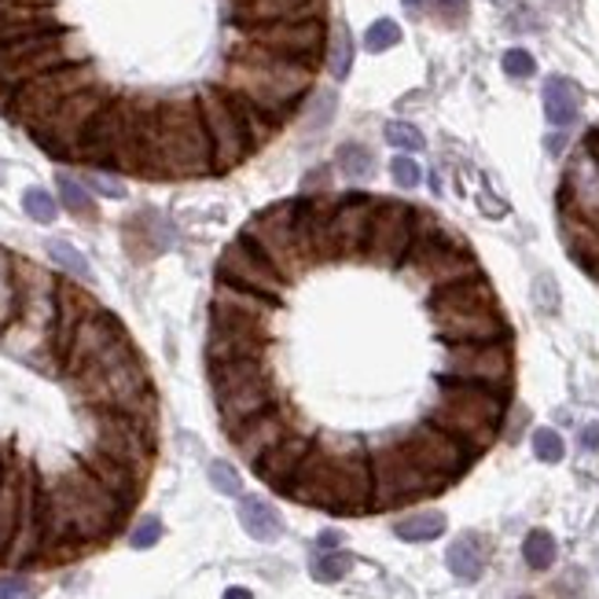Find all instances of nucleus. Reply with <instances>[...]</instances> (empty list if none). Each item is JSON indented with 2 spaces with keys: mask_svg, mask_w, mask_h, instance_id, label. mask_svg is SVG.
Here are the masks:
<instances>
[{
  "mask_svg": "<svg viewBox=\"0 0 599 599\" xmlns=\"http://www.w3.org/2000/svg\"><path fill=\"white\" fill-rule=\"evenodd\" d=\"M129 511L85 464H70L52 482H45V552L67 555L81 544L104 541L118 530Z\"/></svg>",
  "mask_w": 599,
  "mask_h": 599,
  "instance_id": "f257e3e1",
  "label": "nucleus"
},
{
  "mask_svg": "<svg viewBox=\"0 0 599 599\" xmlns=\"http://www.w3.org/2000/svg\"><path fill=\"white\" fill-rule=\"evenodd\" d=\"M283 493L298 504L339 511V515L372 511V449H364L353 438L313 442L309 456L302 460Z\"/></svg>",
  "mask_w": 599,
  "mask_h": 599,
  "instance_id": "f03ea898",
  "label": "nucleus"
},
{
  "mask_svg": "<svg viewBox=\"0 0 599 599\" xmlns=\"http://www.w3.org/2000/svg\"><path fill=\"white\" fill-rule=\"evenodd\" d=\"M313 74L317 70L302 67V63L294 59H283L276 52L239 37V45L232 48V56H228V70L221 85L239 96H247L258 111H265L272 122L283 126L313 92Z\"/></svg>",
  "mask_w": 599,
  "mask_h": 599,
  "instance_id": "7ed1b4c3",
  "label": "nucleus"
},
{
  "mask_svg": "<svg viewBox=\"0 0 599 599\" xmlns=\"http://www.w3.org/2000/svg\"><path fill=\"white\" fill-rule=\"evenodd\" d=\"M70 383L89 409H115L155 423V390H151L148 368L137 357L129 335H122L100 357H92L89 364L78 368L70 375Z\"/></svg>",
  "mask_w": 599,
  "mask_h": 599,
  "instance_id": "20e7f679",
  "label": "nucleus"
},
{
  "mask_svg": "<svg viewBox=\"0 0 599 599\" xmlns=\"http://www.w3.org/2000/svg\"><path fill=\"white\" fill-rule=\"evenodd\" d=\"M504 412H508V390L442 375L438 401L431 405L427 420L434 423V427L449 431L453 438H460L467 449L478 456L497 442Z\"/></svg>",
  "mask_w": 599,
  "mask_h": 599,
  "instance_id": "39448f33",
  "label": "nucleus"
},
{
  "mask_svg": "<svg viewBox=\"0 0 599 599\" xmlns=\"http://www.w3.org/2000/svg\"><path fill=\"white\" fill-rule=\"evenodd\" d=\"M210 383H214L217 412H221V423H225L228 434L243 427L247 420L261 416L265 409L280 405L265 357L217 361V364H210Z\"/></svg>",
  "mask_w": 599,
  "mask_h": 599,
  "instance_id": "423d86ee",
  "label": "nucleus"
},
{
  "mask_svg": "<svg viewBox=\"0 0 599 599\" xmlns=\"http://www.w3.org/2000/svg\"><path fill=\"white\" fill-rule=\"evenodd\" d=\"M449 486L445 478L423 471L412 460L401 442H386L372 449V508L390 511L397 504H412V500L434 497Z\"/></svg>",
  "mask_w": 599,
  "mask_h": 599,
  "instance_id": "0eeeda50",
  "label": "nucleus"
},
{
  "mask_svg": "<svg viewBox=\"0 0 599 599\" xmlns=\"http://www.w3.org/2000/svg\"><path fill=\"white\" fill-rule=\"evenodd\" d=\"M89 85H96L89 63H67V67H56L34 81L19 85V89L0 104V111L8 118H15L23 129H37L63 100H67V96L89 89Z\"/></svg>",
  "mask_w": 599,
  "mask_h": 599,
  "instance_id": "6e6552de",
  "label": "nucleus"
},
{
  "mask_svg": "<svg viewBox=\"0 0 599 599\" xmlns=\"http://www.w3.org/2000/svg\"><path fill=\"white\" fill-rule=\"evenodd\" d=\"M195 100H199L206 137H210V148H214V173L236 170L239 162H247L254 155L258 144H254V137H250L243 115L236 111L232 92H228L225 85H206Z\"/></svg>",
  "mask_w": 599,
  "mask_h": 599,
  "instance_id": "1a4fd4ad",
  "label": "nucleus"
},
{
  "mask_svg": "<svg viewBox=\"0 0 599 599\" xmlns=\"http://www.w3.org/2000/svg\"><path fill=\"white\" fill-rule=\"evenodd\" d=\"M89 420H92V449H100L111 460L133 467L140 478H148L151 456H155V423L115 409H89Z\"/></svg>",
  "mask_w": 599,
  "mask_h": 599,
  "instance_id": "9d476101",
  "label": "nucleus"
},
{
  "mask_svg": "<svg viewBox=\"0 0 599 599\" xmlns=\"http://www.w3.org/2000/svg\"><path fill=\"white\" fill-rule=\"evenodd\" d=\"M247 41L276 52L283 59H294L302 67L317 70L320 63H328V30L324 19H280V23H258L243 30Z\"/></svg>",
  "mask_w": 599,
  "mask_h": 599,
  "instance_id": "9b49d317",
  "label": "nucleus"
},
{
  "mask_svg": "<svg viewBox=\"0 0 599 599\" xmlns=\"http://www.w3.org/2000/svg\"><path fill=\"white\" fill-rule=\"evenodd\" d=\"M217 283H228V287H243V291H258L265 298H283L287 291V276L272 265V261L261 254V247L254 243V236L239 232L232 243H228L225 258L217 261Z\"/></svg>",
  "mask_w": 599,
  "mask_h": 599,
  "instance_id": "f8f14e48",
  "label": "nucleus"
},
{
  "mask_svg": "<svg viewBox=\"0 0 599 599\" xmlns=\"http://www.w3.org/2000/svg\"><path fill=\"white\" fill-rule=\"evenodd\" d=\"M442 375L508 390V383H511V346H508V339L445 346V372Z\"/></svg>",
  "mask_w": 599,
  "mask_h": 599,
  "instance_id": "ddd939ff",
  "label": "nucleus"
},
{
  "mask_svg": "<svg viewBox=\"0 0 599 599\" xmlns=\"http://www.w3.org/2000/svg\"><path fill=\"white\" fill-rule=\"evenodd\" d=\"M247 232L254 236L261 254H265L287 280L298 276L302 269H309V261L302 258V250H298V236H294V206L291 203L261 210L254 221L247 225Z\"/></svg>",
  "mask_w": 599,
  "mask_h": 599,
  "instance_id": "4468645a",
  "label": "nucleus"
},
{
  "mask_svg": "<svg viewBox=\"0 0 599 599\" xmlns=\"http://www.w3.org/2000/svg\"><path fill=\"white\" fill-rule=\"evenodd\" d=\"M412 232H416V206L397 203V199H375L372 214V232H368L364 254L375 265H401L412 247Z\"/></svg>",
  "mask_w": 599,
  "mask_h": 599,
  "instance_id": "2eb2a0df",
  "label": "nucleus"
},
{
  "mask_svg": "<svg viewBox=\"0 0 599 599\" xmlns=\"http://www.w3.org/2000/svg\"><path fill=\"white\" fill-rule=\"evenodd\" d=\"M401 445H405V453L423 467V471L438 475L445 482L460 478L467 471V464L475 460V453L467 449L460 438H453L449 431L434 427L431 420L420 423V427H412L405 438H401Z\"/></svg>",
  "mask_w": 599,
  "mask_h": 599,
  "instance_id": "dca6fc26",
  "label": "nucleus"
},
{
  "mask_svg": "<svg viewBox=\"0 0 599 599\" xmlns=\"http://www.w3.org/2000/svg\"><path fill=\"white\" fill-rule=\"evenodd\" d=\"M434 331L442 335L445 346L456 342H497L508 339V320L500 317L497 302L467 309H434Z\"/></svg>",
  "mask_w": 599,
  "mask_h": 599,
  "instance_id": "f3484780",
  "label": "nucleus"
},
{
  "mask_svg": "<svg viewBox=\"0 0 599 599\" xmlns=\"http://www.w3.org/2000/svg\"><path fill=\"white\" fill-rule=\"evenodd\" d=\"M372 214H375V199L364 192H350L335 203V214H331V247L339 258H357L364 254V243H368V232H372Z\"/></svg>",
  "mask_w": 599,
  "mask_h": 599,
  "instance_id": "a211bd4d",
  "label": "nucleus"
},
{
  "mask_svg": "<svg viewBox=\"0 0 599 599\" xmlns=\"http://www.w3.org/2000/svg\"><path fill=\"white\" fill-rule=\"evenodd\" d=\"M122 335H126V328L118 324V317H111V313L100 309V306H92L78 320V328H74V339H70V350H67V361H63V372L74 375L78 368L89 364L92 357H100L107 346L122 339Z\"/></svg>",
  "mask_w": 599,
  "mask_h": 599,
  "instance_id": "6ab92c4d",
  "label": "nucleus"
},
{
  "mask_svg": "<svg viewBox=\"0 0 599 599\" xmlns=\"http://www.w3.org/2000/svg\"><path fill=\"white\" fill-rule=\"evenodd\" d=\"M559 210H574L599 225V162L592 151L581 148L566 166L563 188H559Z\"/></svg>",
  "mask_w": 599,
  "mask_h": 599,
  "instance_id": "aec40b11",
  "label": "nucleus"
},
{
  "mask_svg": "<svg viewBox=\"0 0 599 599\" xmlns=\"http://www.w3.org/2000/svg\"><path fill=\"white\" fill-rule=\"evenodd\" d=\"M324 8L328 0H239L232 4V26L250 30L280 19H324Z\"/></svg>",
  "mask_w": 599,
  "mask_h": 599,
  "instance_id": "412c9836",
  "label": "nucleus"
},
{
  "mask_svg": "<svg viewBox=\"0 0 599 599\" xmlns=\"http://www.w3.org/2000/svg\"><path fill=\"white\" fill-rule=\"evenodd\" d=\"M291 434V420H287V412H283L280 405H272V409H265L261 416H254V420H247L243 427L239 431H232L228 438L236 442V449L243 453V460H250V464H258L261 456H265L272 445H280L283 438Z\"/></svg>",
  "mask_w": 599,
  "mask_h": 599,
  "instance_id": "4be33fe9",
  "label": "nucleus"
},
{
  "mask_svg": "<svg viewBox=\"0 0 599 599\" xmlns=\"http://www.w3.org/2000/svg\"><path fill=\"white\" fill-rule=\"evenodd\" d=\"M26 467H19L15 460L0 464V563L8 559L23 522V497H26Z\"/></svg>",
  "mask_w": 599,
  "mask_h": 599,
  "instance_id": "5701e85b",
  "label": "nucleus"
},
{
  "mask_svg": "<svg viewBox=\"0 0 599 599\" xmlns=\"http://www.w3.org/2000/svg\"><path fill=\"white\" fill-rule=\"evenodd\" d=\"M309 449H313V438H306V434H298V431H291L280 445H272V449L261 456V460L254 464V471L265 478L272 489H280V493H283L287 482L294 478V471L302 467V460L309 456Z\"/></svg>",
  "mask_w": 599,
  "mask_h": 599,
  "instance_id": "b1692460",
  "label": "nucleus"
},
{
  "mask_svg": "<svg viewBox=\"0 0 599 599\" xmlns=\"http://www.w3.org/2000/svg\"><path fill=\"white\" fill-rule=\"evenodd\" d=\"M559 232L577 265L599 276V225L574 210H559Z\"/></svg>",
  "mask_w": 599,
  "mask_h": 599,
  "instance_id": "393cba45",
  "label": "nucleus"
},
{
  "mask_svg": "<svg viewBox=\"0 0 599 599\" xmlns=\"http://www.w3.org/2000/svg\"><path fill=\"white\" fill-rule=\"evenodd\" d=\"M81 464L89 467V471L100 478V482L111 489V493L118 497V500H126V504H133V500L140 497V486H144V478H140L133 467H126V464H118V460H111V456H104L100 449H85V456H81Z\"/></svg>",
  "mask_w": 599,
  "mask_h": 599,
  "instance_id": "a878e982",
  "label": "nucleus"
},
{
  "mask_svg": "<svg viewBox=\"0 0 599 599\" xmlns=\"http://www.w3.org/2000/svg\"><path fill=\"white\" fill-rule=\"evenodd\" d=\"M544 118L555 126V129H566L577 122V115H581V89L570 81V78H548L544 81Z\"/></svg>",
  "mask_w": 599,
  "mask_h": 599,
  "instance_id": "bb28decb",
  "label": "nucleus"
},
{
  "mask_svg": "<svg viewBox=\"0 0 599 599\" xmlns=\"http://www.w3.org/2000/svg\"><path fill=\"white\" fill-rule=\"evenodd\" d=\"M486 559H489V544L482 533H460L449 552H445V563H449L453 577H460V581H478L486 570Z\"/></svg>",
  "mask_w": 599,
  "mask_h": 599,
  "instance_id": "cd10ccee",
  "label": "nucleus"
},
{
  "mask_svg": "<svg viewBox=\"0 0 599 599\" xmlns=\"http://www.w3.org/2000/svg\"><path fill=\"white\" fill-rule=\"evenodd\" d=\"M239 522H243V530L261 544L280 541V533H283V522L276 515V508L261 497H239Z\"/></svg>",
  "mask_w": 599,
  "mask_h": 599,
  "instance_id": "c85d7f7f",
  "label": "nucleus"
},
{
  "mask_svg": "<svg viewBox=\"0 0 599 599\" xmlns=\"http://www.w3.org/2000/svg\"><path fill=\"white\" fill-rule=\"evenodd\" d=\"M445 526H449V522H445L442 511H412V515H405V519H397V522H394V533H397L401 541L420 544V541L442 537Z\"/></svg>",
  "mask_w": 599,
  "mask_h": 599,
  "instance_id": "c756f323",
  "label": "nucleus"
},
{
  "mask_svg": "<svg viewBox=\"0 0 599 599\" xmlns=\"http://www.w3.org/2000/svg\"><path fill=\"white\" fill-rule=\"evenodd\" d=\"M19 309V287H15V254L0 250V331L15 320Z\"/></svg>",
  "mask_w": 599,
  "mask_h": 599,
  "instance_id": "7c9ffc66",
  "label": "nucleus"
},
{
  "mask_svg": "<svg viewBox=\"0 0 599 599\" xmlns=\"http://www.w3.org/2000/svg\"><path fill=\"white\" fill-rule=\"evenodd\" d=\"M48 254L52 261L67 272L70 280H78V283H92V265L85 261V254L74 243H67V239H48Z\"/></svg>",
  "mask_w": 599,
  "mask_h": 599,
  "instance_id": "2f4dec72",
  "label": "nucleus"
},
{
  "mask_svg": "<svg viewBox=\"0 0 599 599\" xmlns=\"http://www.w3.org/2000/svg\"><path fill=\"white\" fill-rule=\"evenodd\" d=\"M328 70H331V78H339V81L350 78V70H353V34L346 23L335 26V34L328 41Z\"/></svg>",
  "mask_w": 599,
  "mask_h": 599,
  "instance_id": "473e14b6",
  "label": "nucleus"
},
{
  "mask_svg": "<svg viewBox=\"0 0 599 599\" xmlns=\"http://www.w3.org/2000/svg\"><path fill=\"white\" fill-rule=\"evenodd\" d=\"M555 555H559V544L548 530H530L526 541H522V559H526L530 570H548L555 563Z\"/></svg>",
  "mask_w": 599,
  "mask_h": 599,
  "instance_id": "72a5a7b5",
  "label": "nucleus"
},
{
  "mask_svg": "<svg viewBox=\"0 0 599 599\" xmlns=\"http://www.w3.org/2000/svg\"><path fill=\"white\" fill-rule=\"evenodd\" d=\"M56 188H59L63 206H67L74 217H96V203H92V195H89V188H85L81 181H74L70 173H59Z\"/></svg>",
  "mask_w": 599,
  "mask_h": 599,
  "instance_id": "f704fd0d",
  "label": "nucleus"
},
{
  "mask_svg": "<svg viewBox=\"0 0 599 599\" xmlns=\"http://www.w3.org/2000/svg\"><path fill=\"white\" fill-rule=\"evenodd\" d=\"M339 170L350 181H368L375 173V155L364 144H342L339 148Z\"/></svg>",
  "mask_w": 599,
  "mask_h": 599,
  "instance_id": "c9c22d12",
  "label": "nucleus"
},
{
  "mask_svg": "<svg viewBox=\"0 0 599 599\" xmlns=\"http://www.w3.org/2000/svg\"><path fill=\"white\" fill-rule=\"evenodd\" d=\"M309 570L317 581H342L346 574L353 570V555L350 552H317V559L309 563Z\"/></svg>",
  "mask_w": 599,
  "mask_h": 599,
  "instance_id": "e433bc0d",
  "label": "nucleus"
},
{
  "mask_svg": "<svg viewBox=\"0 0 599 599\" xmlns=\"http://www.w3.org/2000/svg\"><path fill=\"white\" fill-rule=\"evenodd\" d=\"M23 210L34 217L37 225H52L59 217V203H56V195H48L45 188H26Z\"/></svg>",
  "mask_w": 599,
  "mask_h": 599,
  "instance_id": "4c0bfd02",
  "label": "nucleus"
},
{
  "mask_svg": "<svg viewBox=\"0 0 599 599\" xmlns=\"http://www.w3.org/2000/svg\"><path fill=\"white\" fill-rule=\"evenodd\" d=\"M394 45H401V26L394 23V19H375V23L368 26V34H364V48L368 52H386Z\"/></svg>",
  "mask_w": 599,
  "mask_h": 599,
  "instance_id": "58836bf2",
  "label": "nucleus"
},
{
  "mask_svg": "<svg viewBox=\"0 0 599 599\" xmlns=\"http://www.w3.org/2000/svg\"><path fill=\"white\" fill-rule=\"evenodd\" d=\"M210 486L217 489V493H225V497H243V478H239V471L228 460H214L210 464Z\"/></svg>",
  "mask_w": 599,
  "mask_h": 599,
  "instance_id": "ea45409f",
  "label": "nucleus"
},
{
  "mask_svg": "<svg viewBox=\"0 0 599 599\" xmlns=\"http://www.w3.org/2000/svg\"><path fill=\"white\" fill-rule=\"evenodd\" d=\"M533 453H537V460H544V464H559L566 456V445L559 438V431H552V427L533 431Z\"/></svg>",
  "mask_w": 599,
  "mask_h": 599,
  "instance_id": "a19ab883",
  "label": "nucleus"
},
{
  "mask_svg": "<svg viewBox=\"0 0 599 599\" xmlns=\"http://www.w3.org/2000/svg\"><path fill=\"white\" fill-rule=\"evenodd\" d=\"M383 133H386L390 144L401 148V151H423V148H427V140H423V133H420L416 126H409V122H390V126L383 129Z\"/></svg>",
  "mask_w": 599,
  "mask_h": 599,
  "instance_id": "79ce46f5",
  "label": "nucleus"
},
{
  "mask_svg": "<svg viewBox=\"0 0 599 599\" xmlns=\"http://www.w3.org/2000/svg\"><path fill=\"white\" fill-rule=\"evenodd\" d=\"M500 67H504L508 78H533V74H537V59H533L526 48H508Z\"/></svg>",
  "mask_w": 599,
  "mask_h": 599,
  "instance_id": "37998d69",
  "label": "nucleus"
},
{
  "mask_svg": "<svg viewBox=\"0 0 599 599\" xmlns=\"http://www.w3.org/2000/svg\"><path fill=\"white\" fill-rule=\"evenodd\" d=\"M390 177H394L397 188H416V184L423 181V170H420V162L412 159V155H397L394 162H390Z\"/></svg>",
  "mask_w": 599,
  "mask_h": 599,
  "instance_id": "c03bdc74",
  "label": "nucleus"
},
{
  "mask_svg": "<svg viewBox=\"0 0 599 599\" xmlns=\"http://www.w3.org/2000/svg\"><path fill=\"white\" fill-rule=\"evenodd\" d=\"M159 541H162V522L155 515L140 519L137 526L129 530V544H133V548H155Z\"/></svg>",
  "mask_w": 599,
  "mask_h": 599,
  "instance_id": "a18cd8bd",
  "label": "nucleus"
},
{
  "mask_svg": "<svg viewBox=\"0 0 599 599\" xmlns=\"http://www.w3.org/2000/svg\"><path fill=\"white\" fill-rule=\"evenodd\" d=\"M335 92L324 89V92H313V104H309V126L313 129H324L335 118Z\"/></svg>",
  "mask_w": 599,
  "mask_h": 599,
  "instance_id": "49530a36",
  "label": "nucleus"
},
{
  "mask_svg": "<svg viewBox=\"0 0 599 599\" xmlns=\"http://www.w3.org/2000/svg\"><path fill=\"white\" fill-rule=\"evenodd\" d=\"M85 188L89 192H100V195H107V199H126V184L118 181V177H107V173H100V170H92V173H85Z\"/></svg>",
  "mask_w": 599,
  "mask_h": 599,
  "instance_id": "de8ad7c7",
  "label": "nucleus"
},
{
  "mask_svg": "<svg viewBox=\"0 0 599 599\" xmlns=\"http://www.w3.org/2000/svg\"><path fill=\"white\" fill-rule=\"evenodd\" d=\"M423 12L445 19V23H460L467 15V0H423Z\"/></svg>",
  "mask_w": 599,
  "mask_h": 599,
  "instance_id": "09e8293b",
  "label": "nucleus"
},
{
  "mask_svg": "<svg viewBox=\"0 0 599 599\" xmlns=\"http://www.w3.org/2000/svg\"><path fill=\"white\" fill-rule=\"evenodd\" d=\"M533 294H537V306L544 313L559 309V291H555V280L552 276H537V287H533Z\"/></svg>",
  "mask_w": 599,
  "mask_h": 599,
  "instance_id": "8fccbe9b",
  "label": "nucleus"
},
{
  "mask_svg": "<svg viewBox=\"0 0 599 599\" xmlns=\"http://www.w3.org/2000/svg\"><path fill=\"white\" fill-rule=\"evenodd\" d=\"M0 599H34V585L26 577H4L0 581Z\"/></svg>",
  "mask_w": 599,
  "mask_h": 599,
  "instance_id": "3c124183",
  "label": "nucleus"
},
{
  "mask_svg": "<svg viewBox=\"0 0 599 599\" xmlns=\"http://www.w3.org/2000/svg\"><path fill=\"white\" fill-rule=\"evenodd\" d=\"M339 544H342V533H335V530L320 533V537H317V548H320V552H335Z\"/></svg>",
  "mask_w": 599,
  "mask_h": 599,
  "instance_id": "603ef678",
  "label": "nucleus"
},
{
  "mask_svg": "<svg viewBox=\"0 0 599 599\" xmlns=\"http://www.w3.org/2000/svg\"><path fill=\"white\" fill-rule=\"evenodd\" d=\"M581 449H599V423H588L581 431Z\"/></svg>",
  "mask_w": 599,
  "mask_h": 599,
  "instance_id": "864d4df0",
  "label": "nucleus"
},
{
  "mask_svg": "<svg viewBox=\"0 0 599 599\" xmlns=\"http://www.w3.org/2000/svg\"><path fill=\"white\" fill-rule=\"evenodd\" d=\"M478 206H482V214H489V217H504L508 214V206L497 203V199H489V195H482V199H478Z\"/></svg>",
  "mask_w": 599,
  "mask_h": 599,
  "instance_id": "5fc2aeb1",
  "label": "nucleus"
},
{
  "mask_svg": "<svg viewBox=\"0 0 599 599\" xmlns=\"http://www.w3.org/2000/svg\"><path fill=\"white\" fill-rule=\"evenodd\" d=\"M306 188H328V170H320L317 177L309 173V177H306Z\"/></svg>",
  "mask_w": 599,
  "mask_h": 599,
  "instance_id": "6e6d98bb",
  "label": "nucleus"
},
{
  "mask_svg": "<svg viewBox=\"0 0 599 599\" xmlns=\"http://www.w3.org/2000/svg\"><path fill=\"white\" fill-rule=\"evenodd\" d=\"M566 148V137L563 133H555V137H548V151H552V155H559V151Z\"/></svg>",
  "mask_w": 599,
  "mask_h": 599,
  "instance_id": "4d7b16f0",
  "label": "nucleus"
},
{
  "mask_svg": "<svg viewBox=\"0 0 599 599\" xmlns=\"http://www.w3.org/2000/svg\"><path fill=\"white\" fill-rule=\"evenodd\" d=\"M225 599H254L247 592V588H239V585H232V588H225Z\"/></svg>",
  "mask_w": 599,
  "mask_h": 599,
  "instance_id": "13d9d810",
  "label": "nucleus"
},
{
  "mask_svg": "<svg viewBox=\"0 0 599 599\" xmlns=\"http://www.w3.org/2000/svg\"><path fill=\"white\" fill-rule=\"evenodd\" d=\"M588 151H592V159L599 162V129H596V133L592 137H588V144H585Z\"/></svg>",
  "mask_w": 599,
  "mask_h": 599,
  "instance_id": "bf43d9fd",
  "label": "nucleus"
},
{
  "mask_svg": "<svg viewBox=\"0 0 599 599\" xmlns=\"http://www.w3.org/2000/svg\"><path fill=\"white\" fill-rule=\"evenodd\" d=\"M401 4H405L412 15H423V0H401Z\"/></svg>",
  "mask_w": 599,
  "mask_h": 599,
  "instance_id": "052dcab7",
  "label": "nucleus"
},
{
  "mask_svg": "<svg viewBox=\"0 0 599 599\" xmlns=\"http://www.w3.org/2000/svg\"><path fill=\"white\" fill-rule=\"evenodd\" d=\"M427 184H431V192H442V177H438V173H431Z\"/></svg>",
  "mask_w": 599,
  "mask_h": 599,
  "instance_id": "680f3d73",
  "label": "nucleus"
},
{
  "mask_svg": "<svg viewBox=\"0 0 599 599\" xmlns=\"http://www.w3.org/2000/svg\"><path fill=\"white\" fill-rule=\"evenodd\" d=\"M493 4H508V0H493Z\"/></svg>",
  "mask_w": 599,
  "mask_h": 599,
  "instance_id": "e2e57ef3",
  "label": "nucleus"
},
{
  "mask_svg": "<svg viewBox=\"0 0 599 599\" xmlns=\"http://www.w3.org/2000/svg\"><path fill=\"white\" fill-rule=\"evenodd\" d=\"M522 599H530V596H522Z\"/></svg>",
  "mask_w": 599,
  "mask_h": 599,
  "instance_id": "0e129e2a",
  "label": "nucleus"
},
{
  "mask_svg": "<svg viewBox=\"0 0 599 599\" xmlns=\"http://www.w3.org/2000/svg\"><path fill=\"white\" fill-rule=\"evenodd\" d=\"M0 464H4V460H0Z\"/></svg>",
  "mask_w": 599,
  "mask_h": 599,
  "instance_id": "69168bd1",
  "label": "nucleus"
}]
</instances>
